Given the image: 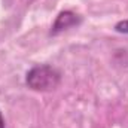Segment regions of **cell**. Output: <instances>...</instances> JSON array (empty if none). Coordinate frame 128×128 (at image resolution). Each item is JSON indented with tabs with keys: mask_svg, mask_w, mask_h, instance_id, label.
I'll list each match as a JSON object with an SVG mask.
<instances>
[{
	"mask_svg": "<svg viewBox=\"0 0 128 128\" xmlns=\"http://www.w3.org/2000/svg\"><path fill=\"white\" fill-rule=\"evenodd\" d=\"M60 80H61V73L55 67L48 66V64L34 66L33 68L28 70L26 76V82L28 88H32L34 91H40V92L55 90L60 85Z\"/></svg>",
	"mask_w": 128,
	"mask_h": 128,
	"instance_id": "cell-1",
	"label": "cell"
},
{
	"mask_svg": "<svg viewBox=\"0 0 128 128\" xmlns=\"http://www.w3.org/2000/svg\"><path fill=\"white\" fill-rule=\"evenodd\" d=\"M80 21H82L80 16L76 15L74 12H72V10H64V12H61V14L57 16V20H55V22H54V26H52L51 33H52V34H58V33L64 32V30H67V28H72V27L79 26Z\"/></svg>",
	"mask_w": 128,
	"mask_h": 128,
	"instance_id": "cell-2",
	"label": "cell"
},
{
	"mask_svg": "<svg viewBox=\"0 0 128 128\" xmlns=\"http://www.w3.org/2000/svg\"><path fill=\"white\" fill-rule=\"evenodd\" d=\"M115 30L118 33H125V34H128V20L119 21V22L115 26Z\"/></svg>",
	"mask_w": 128,
	"mask_h": 128,
	"instance_id": "cell-3",
	"label": "cell"
},
{
	"mask_svg": "<svg viewBox=\"0 0 128 128\" xmlns=\"http://www.w3.org/2000/svg\"><path fill=\"white\" fill-rule=\"evenodd\" d=\"M0 128H4V119L2 116V112H0Z\"/></svg>",
	"mask_w": 128,
	"mask_h": 128,
	"instance_id": "cell-4",
	"label": "cell"
}]
</instances>
